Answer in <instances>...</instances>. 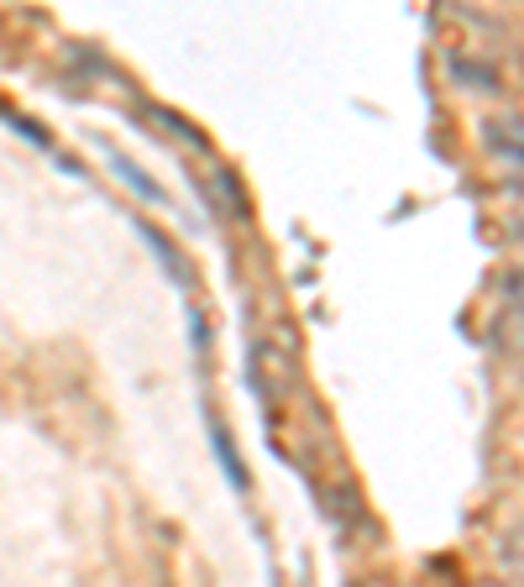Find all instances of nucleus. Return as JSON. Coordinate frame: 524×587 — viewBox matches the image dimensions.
<instances>
[{
    "label": "nucleus",
    "mask_w": 524,
    "mask_h": 587,
    "mask_svg": "<svg viewBox=\"0 0 524 587\" xmlns=\"http://www.w3.org/2000/svg\"><path fill=\"white\" fill-rule=\"evenodd\" d=\"M514 300H524V273H520V279H514Z\"/></svg>",
    "instance_id": "obj_6"
},
{
    "label": "nucleus",
    "mask_w": 524,
    "mask_h": 587,
    "mask_svg": "<svg viewBox=\"0 0 524 587\" xmlns=\"http://www.w3.org/2000/svg\"><path fill=\"white\" fill-rule=\"evenodd\" d=\"M147 247H153V252H158V263L168 268V273H174V279H179V284H189V268L179 263V252H174V242H168V237H163V231H147Z\"/></svg>",
    "instance_id": "obj_4"
},
{
    "label": "nucleus",
    "mask_w": 524,
    "mask_h": 587,
    "mask_svg": "<svg viewBox=\"0 0 524 587\" xmlns=\"http://www.w3.org/2000/svg\"><path fill=\"white\" fill-rule=\"evenodd\" d=\"M111 163H116V174H122V179H126V184H132V189H137L142 200H153V205H168V195H163L158 184H153V179H147V174H142L137 163H126V158H122V153H116V158H111Z\"/></svg>",
    "instance_id": "obj_2"
},
{
    "label": "nucleus",
    "mask_w": 524,
    "mask_h": 587,
    "mask_svg": "<svg viewBox=\"0 0 524 587\" xmlns=\"http://www.w3.org/2000/svg\"><path fill=\"white\" fill-rule=\"evenodd\" d=\"M483 143L493 147L499 158H509V163H520V168H524V126L520 122H488Z\"/></svg>",
    "instance_id": "obj_1"
},
{
    "label": "nucleus",
    "mask_w": 524,
    "mask_h": 587,
    "mask_svg": "<svg viewBox=\"0 0 524 587\" xmlns=\"http://www.w3.org/2000/svg\"><path fill=\"white\" fill-rule=\"evenodd\" d=\"M153 122H163V126H168V132H174V137H184V143H189V147H200V153H205V147H210V143H205V137H200V132H195V126L184 122V116H174V111H158V105H153Z\"/></svg>",
    "instance_id": "obj_5"
},
{
    "label": "nucleus",
    "mask_w": 524,
    "mask_h": 587,
    "mask_svg": "<svg viewBox=\"0 0 524 587\" xmlns=\"http://www.w3.org/2000/svg\"><path fill=\"white\" fill-rule=\"evenodd\" d=\"M210 436H216V451H221V467H226V478H231V483L242 488H252V478H247V467H242V457H237V446L226 441V430L221 426H210Z\"/></svg>",
    "instance_id": "obj_3"
}]
</instances>
